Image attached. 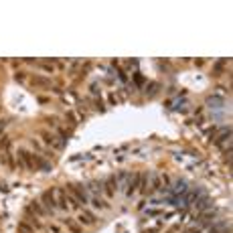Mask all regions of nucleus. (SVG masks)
I'll list each match as a JSON object with an SVG mask.
<instances>
[{"mask_svg":"<svg viewBox=\"0 0 233 233\" xmlns=\"http://www.w3.org/2000/svg\"><path fill=\"white\" fill-rule=\"evenodd\" d=\"M209 203H211V199H209V197H203V199H201L199 203H197V209H199V211H203L205 207H209Z\"/></svg>","mask_w":233,"mask_h":233,"instance_id":"16","label":"nucleus"},{"mask_svg":"<svg viewBox=\"0 0 233 233\" xmlns=\"http://www.w3.org/2000/svg\"><path fill=\"white\" fill-rule=\"evenodd\" d=\"M30 209L39 215V217H45V215H47V209H43V207H41L39 201H33V203H30Z\"/></svg>","mask_w":233,"mask_h":233,"instance_id":"11","label":"nucleus"},{"mask_svg":"<svg viewBox=\"0 0 233 233\" xmlns=\"http://www.w3.org/2000/svg\"><path fill=\"white\" fill-rule=\"evenodd\" d=\"M59 138H61V140H63V142H67L69 134H67V132H65V130H59Z\"/></svg>","mask_w":233,"mask_h":233,"instance_id":"21","label":"nucleus"},{"mask_svg":"<svg viewBox=\"0 0 233 233\" xmlns=\"http://www.w3.org/2000/svg\"><path fill=\"white\" fill-rule=\"evenodd\" d=\"M26 219H29L30 223H33L34 229H41V223H39V219H37V215L30 213V207H26Z\"/></svg>","mask_w":233,"mask_h":233,"instance_id":"10","label":"nucleus"},{"mask_svg":"<svg viewBox=\"0 0 233 233\" xmlns=\"http://www.w3.org/2000/svg\"><path fill=\"white\" fill-rule=\"evenodd\" d=\"M6 146H8V138L2 136V148H6Z\"/></svg>","mask_w":233,"mask_h":233,"instance_id":"26","label":"nucleus"},{"mask_svg":"<svg viewBox=\"0 0 233 233\" xmlns=\"http://www.w3.org/2000/svg\"><path fill=\"white\" fill-rule=\"evenodd\" d=\"M41 201H43V205H45V209H47V213H51V215H55V213H57V201H55V189H51V191H45V193H43V197H41Z\"/></svg>","mask_w":233,"mask_h":233,"instance_id":"1","label":"nucleus"},{"mask_svg":"<svg viewBox=\"0 0 233 233\" xmlns=\"http://www.w3.org/2000/svg\"><path fill=\"white\" fill-rule=\"evenodd\" d=\"M140 183H142V175H140V172H134V175H132V185L126 187V195H128V197L134 195V191L140 187Z\"/></svg>","mask_w":233,"mask_h":233,"instance_id":"4","label":"nucleus"},{"mask_svg":"<svg viewBox=\"0 0 233 233\" xmlns=\"http://www.w3.org/2000/svg\"><path fill=\"white\" fill-rule=\"evenodd\" d=\"M41 136H43V142H45V144L55 146V148H63V144L55 140V136H53V134H49V132H41Z\"/></svg>","mask_w":233,"mask_h":233,"instance_id":"5","label":"nucleus"},{"mask_svg":"<svg viewBox=\"0 0 233 233\" xmlns=\"http://www.w3.org/2000/svg\"><path fill=\"white\" fill-rule=\"evenodd\" d=\"M18 231L20 233H33V227H30V225H26L24 221H20V223H18Z\"/></svg>","mask_w":233,"mask_h":233,"instance_id":"19","label":"nucleus"},{"mask_svg":"<svg viewBox=\"0 0 233 233\" xmlns=\"http://www.w3.org/2000/svg\"><path fill=\"white\" fill-rule=\"evenodd\" d=\"M223 103H225V99H223V97H219V95H213V97L207 99V106H209V107H221Z\"/></svg>","mask_w":233,"mask_h":233,"instance_id":"8","label":"nucleus"},{"mask_svg":"<svg viewBox=\"0 0 233 233\" xmlns=\"http://www.w3.org/2000/svg\"><path fill=\"white\" fill-rule=\"evenodd\" d=\"M67 189L71 191L73 195H75V197H77V201H81V205H85L87 203V193H85V189H83L81 185H67Z\"/></svg>","mask_w":233,"mask_h":233,"instance_id":"3","label":"nucleus"},{"mask_svg":"<svg viewBox=\"0 0 233 233\" xmlns=\"http://www.w3.org/2000/svg\"><path fill=\"white\" fill-rule=\"evenodd\" d=\"M91 93H93V95H95V93H97V95H99V87H97L95 83H93V85H91Z\"/></svg>","mask_w":233,"mask_h":233,"instance_id":"23","label":"nucleus"},{"mask_svg":"<svg viewBox=\"0 0 233 233\" xmlns=\"http://www.w3.org/2000/svg\"><path fill=\"white\" fill-rule=\"evenodd\" d=\"M67 120L71 122V124H77V120H75V114H73V112H69V114H67Z\"/></svg>","mask_w":233,"mask_h":233,"instance_id":"22","label":"nucleus"},{"mask_svg":"<svg viewBox=\"0 0 233 233\" xmlns=\"http://www.w3.org/2000/svg\"><path fill=\"white\" fill-rule=\"evenodd\" d=\"M150 179H152V185H150V189H148V193H152V191H156V189H160V179H158V175H156V172H150Z\"/></svg>","mask_w":233,"mask_h":233,"instance_id":"12","label":"nucleus"},{"mask_svg":"<svg viewBox=\"0 0 233 233\" xmlns=\"http://www.w3.org/2000/svg\"><path fill=\"white\" fill-rule=\"evenodd\" d=\"M63 221H65V225H69V229H71V233H83V231H81V227H77V225L73 223L71 219H65V217H63Z\"/></svg>","mask_w":233,"mask_h":233,"instance_id":"13","label":"nucleus"},{"mask_svg":"<svg viewBox=\"0 0 233 233\" xmlns=\"http://www.w3.org/2000/svg\"><path fill=\"white\" fill-rule=\"evenodd\" d=\"M156 91H158V83H156V81H152L150 85H148V91H146V95H148V97H152Z\"/></svg>","mask_w":233,"mask_h":233,"instance_id":"17","label":"nucleus"},{"mask_svg":"<svg viewBox=\"0 0 233 233\" xmlns=\"http://www.w3.org/2000/svg\"><path fill=\"white\" fill-rule=\"evenodd\" d=\"M49 231H51V233H59V227H57V225H49Z\"/></svg>","mask_w":233,"mask_h":233,"instance_id":"24","label":"nucleus"},{"mask_svg":"<svg viewBox=\"0 0 233 233\" xmlns=\"http://www.w3.org/2000/svg\"><path fill=\"white\" fill-rule=\"evenodd\" d=\"M34 162H37V164H39L41 168L45 170V172H51V170H53V166H51V162H47L45 158H41V156H34Z\"/></svg>","mask_w":233,"mask_h":233,"instance_id":"9","label":"nucleus"},{"mask_svg":"<svg viewBox=\"0 0 233 233\" xmlns=\"http://www.w3.org/2000/svg\"><path fill=\"white\" fill-rule=\"evenodd\" d=\"M34 158L30 156V152H26V150H18V164L22 166V168H26V170H34Z\"/></svg>","mask_w":233,"mask_h":233,"instance_id":"2","label":"nucleus"},{"mask_svg":"<svg viewBox=\"0 0 233 233\" xmlns=\"http://www.w3.org/2000/svg\"><path fill=\"white\" fill-rule=\"evenodd\" d=\"M187 189H189V187H187V183L185 180H176L175 183V187H172V193H179V195H187Z\"/></svg>","mask_w":233,"mask_h":233,"instance_id":"7","label":"nucleus"},{"mask_svg":"<svg viewBox=\"0 0 233 233\" xmlns=\"http://www.w3.org/2000/svg\"><path fill=\"white\" fill-rule=\"evenodd\" d=\"M134 79H136V83H142V81H144V79H142V75H140V73H136V75H134Z\"/></svg>","mask_w":233,"mask_h":233,"instance_id":"25","label":"nucleus"},{"mask_svg":"<svg viewBox=\"0 0 233 233\" xmlns=\"http://www.w3.org/2000/svg\"><path fill=\"white\" fill-rule=\"evenodd\" d=\"M128 176H130V175H128L126 170L120 172V176H116V180H120V185H118V187H126L128 185Z\"/></svg>","mask_w":233,"mask_h":233,"instance_id":"14","label":"nucleus"},{"mask_svg":"<svg viewBox=\"0 0 233 233\" xmlns=\"http://www.w3.org/2000/svg\"><path fill=\"white\" fill-rule=\"evenodd\" d=\"M118 191V180H116V176H110L107 179V183H106V193H107V197H114V193Z\"/></svg>","mask_w":233,"mask_h":233,"instance_id":"6","label":"nucleus"},{"mask_svg":"<svg viewBox=\"0 0 233 233\" xmlns=\"http://www.w3.org/2000/svg\"><path fill=\"white\" fill-rule=\"evenodd\" d=\"M223 65H225V59H223V61H219V63L215 65V71H213V75H221V73H223Z\"/></svg>","mask_w":233,"mask_h":233,"instance_id":"20","label":"nucleus"},{"mask_svg":"<svg viewBox=\"0 0 233 233\" xmlns=\"http://www.w3.org/2000/svg\"><path fill=\"white\" fill-rule=\"evenodd\" d=\"M209 233H217V229H211V231H209Z\"/></svg>","mask_w":233,"mask_h":233,"instance_id":"27","label":"nucleus"},{"mask_svg":"<svg viewBox=\"0 0 233 233\" xmlns=\"http://www.w3.org/2000/svg\"><path fill=\"white\" fill-rule=\"evenodd\" d=\"M30 81H33L34 85H45V87H49V79H45V77H37V75H34Z\"/></svg>","mask_w":233,"mask_h":233,"instance_id":"15","label":"nucleus"},{"mask_svg":"<svg viewBox=\"0 0 233 233\" xmlns=\"http://www.w3.org/2000/svg\"><path fill=\"white\" fill-rule=\"evenodd\" d=\"M89 191L93 193V197H99V191H102V185H99V183H91V185H89Z\"/></svg>","mask_w":233,"mask_h":233,"instance_id":"18","label":"nucleus"}]
</instances>
